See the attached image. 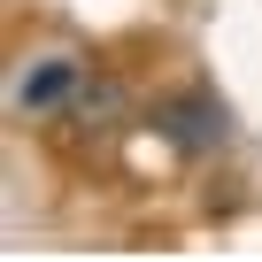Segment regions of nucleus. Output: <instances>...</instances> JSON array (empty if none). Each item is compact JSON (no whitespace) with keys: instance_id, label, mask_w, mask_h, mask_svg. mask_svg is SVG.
I'll return each mask as SVG.
<instances>
[{"instance_id":"obj_1","label":"nucleus","mask_w":262,"mask_h":262,"mask_svg":"<svg viewBox=\"0 0 262 262\" xmlns=\"http://www.w3.org/2000/svg\"><path fill=\"white\" fill-rule=\"evenodd\" d=\"M155 123H162V139H170L178 155H208V147H224V139H231V116H224V100H216L208 85L170 93V100L155 108Z\"/></svg>"},{"instance_id":"obj_2","label":"nucleus","mask_w":262,"mask_h":262,"mask_svg":"<svg viewBox=\"0 0 262 262\" xmlns=\"http://www.w3.org/2000/svg\"><path fill=\"white\" fill-rule=\"evenodd\" d=\"M77 85H85V77H77V62H70V54H47V62H31V70H24L16 108H24V116H47V108H62Z\"/></svg>"},{"instance_id":"obj_3","label":"nucleus","mask_w":262,"mask_h":262,"mask_svg":"<svg viewBox=\"0 0 262 262\" xmlns=\"http://www.w3.org/2000/svg\"><path fill=\"white\" fill-rule=\"evenodd\" d=\"M123 108H131V93H123L116 77H85V85H77V116H85V123H116Z\"/></svg>"}]
</instances>
